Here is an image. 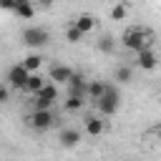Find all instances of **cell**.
Segmentation results:
<instances>
[{"instance_id":"obj_1","label":"cell","mask_w":161,"mask_h":161,"mask_svg":"<svg viewBox=\"0 0 161 161\" xmlns=\"http://www.w3.org/2000/svg\"><path fill=\"white\" fill-rule=\"evenodd\" d=\"M121 43H123L128 50L138 53V50H146V48H151V43H153V33H151L148 28H128V30L123 33Z\"/></svg>"},{"instance_id":"obj_2","label":"cell","mask_w":161,"mask_h":161,"mask_svg":"<svg viewBox=\"0 0 161 161\" xmlns=\"http://www.w3.org/2000/svg\"><path fill=\"white\" fill-rule=\"evenodd\" d=\"M96 106L101 111V116H113L118 108H121V96L113 86H106V91L96 98Z\"/></svg>"},{"instance_id":"obj_3","label":"cell","mask_w":161,"mask_h":161,"mask_svg":"<svg viewBox=\"0 0 161 161\" xmlns=\"http://www.w3.org/2000/svg\"><path fill=\"white\" fill-rule=\"evenodd\" d=\"M23 43H25L28 48H43V45L50 43V35H48L45 28L33 25V28H25V30H23Z\"/></svg>"},{"instance_id":"obj_4","label":"cell","mask_w":161,"mask_h":161,"mask_svg":"<svg viewBox=\"0 0 161 161\" xmlns=\"http://www.w3.org/2000/svg\"><path fill=\"white\" fill-rule=\"evenodd\" d=\"M53 121H55V116L50 113V108H45V111H33V113L25 118V123H28L30 128H35V131H48V128L53 126Z\"/></svg>"},{"instance_id":"obj_5","label":"cell","mask_w":161,"mask_h":161,"mask_svg":"<svg viewBox=\"0 0 161 161\" xmlns=\"http://www.w3.org/2000/svg\"><path fill=\"white\" fill-rule=\"evenodd\" d=\"M25 80H28V70L23 68V63H18V65H13V68L8 70V86H10V88L23 91Z\"/></svg>"},{"instance_id":"obj_6","label":"cell","mask_w":161,"mask_h":161,"mask_svg":"<svg viewBox=\"0 0 161 161\" xmlns=\"http://www.w3.org/2000/svg\"><path fill=\"white\" fill-rule=\"evenodd\" d=\"M136 65H138L141 70H153V68L158 65V58H156V53H153L151 48H146V50H138V53H136Z\"/></svg>"},{"instance_id":"obj_7","label":"cell","mask_w":161,"mask_h":161,"mask_svg":"<svg viewBox=\"0 0 161 161\" xmlns=\"http://www.w3.org/2000/svg\"><path fill=\"white\" fill-rule=\"evenodd\" d=\"M58 141H60L63 148H73V146L80 143V131H75V128H63V131L58 133Z\"/></svg>"},{"instance_id":"obj_8","label":"cell","mask_w":161,"mask_h":161,"mask_svg":"<svg viewBox=\"0 0 161 161\" xmlns=\"http://www.w3.org/2000/svg\"><path fill=\"white\" fill-rule=\"evenodd\" d=\"M86 78L80 75V73H73L70 78H68V93H73V96H86Z\"/></svg>"},{"instance_id":"obj_9","label":"cell","mask_w":161,"mask_h":161,"mask_svg":"<svg viewBox=\"0 0 161 161\" xmlns=\"http://www.w3.org/2000/svg\"><path fill=\"white\" fill-rule=\"evenodd\" d=\"M45 86V78L40 75V70H35V73H28V80H25V86H23V91H28L30 96L35 93V91H40Z\"/></svg>"},{"instance_id":"obj_10","label":"cell","mask_w":161,"mask_h":161,"mask_svg":"<svg viewBox=\"0 0 161 161\" xmlns=\"http://www.w3.org/2000/svg\"><path fill=\"white\" fill-rule=\"evenodd\" d=\"M13 13H15L18 18H23V20H30V18L35 15V8H33V3H30V0H15Z\"/></svg>"},{"instance_id":"obj_11","label":"cell","mask_w":161,"mask_h":161,"mask_svg":"<svg viewBox=\"0 0 161 161\" xmlns=\"http://www.w3.org/2000/svg\"><path fill=\"white\" fill-rule=\"evenodd\" d=\"M73 28H75L80 35H86V33H91V30L96 28V18H93V15H80V18H75Z\"/></svg>"},{"instance_id":"obj_12","label":"cell","mask_w":161,"mask_h":161,"mask_svg":"<svg viewBox=\"0 0 161 161\" xmlns=\"http://www.w3.org/2000/svg\"><path fill=\"white\" fill-rule=\"evenodd\" d=\"M73 75V70L68 65H53L50 68V80L53 83H68V78Z\"/></svg>"},{"instance_id":"obj_13","label":"cell","mask_w":161,"mask_h":161,"mask_svg":"<svg viewBox=\"0 0 161 161\" xmlns=\"http://www.w3.org/2000/svg\"><path fill=\"white\" fill-rule=\"evenodd\" d=\"M43 55L40 53H30L28 58H23V68L28 70V73H35V70H40V65H43Z\"/></svg>"},{"instance_id":"obj_14","label":"cell","mask_w":161,"mask_h":161,"mask_svg":"<svg viewBox=\"0 0 161 161\" xmlns=\"http://www.w3.org/2000/svg\"><path fill=\"white\" fill-rule=\"evenodd\" d=\"M103 128H106V126H103V121H101L98 116H88V118H86V133H88V136H101Z\"/></svg>"},{"instance_id":"obj_15","label":"cell","mask_w":161,"mask_h":161,"mask_svg":"<svg viewBox=\"0 0 161 161\" xmlns=\"http://www.w3.org/2000/svg\"><path fill=\"white\" fill-rule=\"evenodd\" d=\"M103 91H106V83H101V80H88V83H86V96H88L91 101H96Z\"/></svg>"},{"instance_id":"obj_16","label":"cell","mask_w":161,"mask_h":161,"mask_svg":"<svg viewBox=\"0 0 161 161\" xmlns=\"http://www.w3.org/2000/svg\"><path fill=\"white\" fill-rule=\"evenodd\" d=\"M83 98H86V96H73V93H68V98H65V111H70V113L80 111V108L86 106Z\"/></svg>"},{"instance_id":"obj_17","label":"cell","mask_w":161,"mask_h":161,"mask_svg":"<svg viewBox=\"0 0 161 161\" xmlns=\"http://www.w3.org/2000/svg\"><path fill=\"white\" fill-rule=\"evenodd\" d=\"M98 50H101V53H113V50H116L113 38H111V35H103V38L98 40Z\"/></svg>"},{"instance_id":"obj_18","label":"cell","mask_w":161,"mask_h":161,"mask_svg":"<svg viewBox=\"0 0 161 161\" xmlns=\"http://www.w3.org/2000/svg\"><path fill=\"white\" fill-rule=\"evenodd\" d=\"M126 15H128V10H126L123 3H118V5L111 8V20H126Z\"/></svg>"},{"instance_id":"obj_19","label":"cell","mask_w":161,"mask_h":161,"mask_svg":"<svg viewBox=\"0 0 161 161\" xmlns=\"http://www.w3.org/2000/svg\"><path fill=\"white\" fill-rule=\"evenodd\" d=\"M116 80L118 83H128L131 80V68L128 65H118L116 68Z\"/></svg>"},{"instance_id":"obj_20","label":"cell","mask_w":161,"mask_h":161,"mask_svg":"<svg viewBox=\"0 0 161 161\" xmlns=\"http://www.w3.org/2000/svg\"><path fill=\"white\" fill-rule=\"evenodd\" d=\"M80 38H83V35L70 25V28H68V33H65V40H68V43H80Z\"/></svg>"},{"instance_id":"obj_21","label":"cell","mask_w":161,"mask_h":161,"mask_svg":"<svg viewBox=\"0 0 161 161\" xmlns=\"http://www.w3.org/2000/svg\"><path fill=\"white\" fill-rule=\"evenodd\" d=\"M8 101H10V88L0 86V103H8Z\"/></svg>"},{"instance_id":"obj_22","label":"cell","mask_w":161,"mask_h":161,"mask_svg":"<svg viewBox=\"0 0 161 161\" xmlns=\"http://www.w3.org/2000/svg\"><path fill=\"white\" fill-rule=\"evenodd\" d=\"M15 8V0H0V10H13Z\"/></svg>"},{"instance_id":"obj_23","label":"cell","mask_w":161,"mask_h":161,"mask_svg":"<svg viewBox=\"0 0 161 161\" xmlns=\"http://www.w3.org/2000/svg\"><path fill=\"white\" fill-rule=\"evenodd\" d=\"M38 5H40V8H50V5H53V0H38Z\"/></svg>"}]
</instances>
